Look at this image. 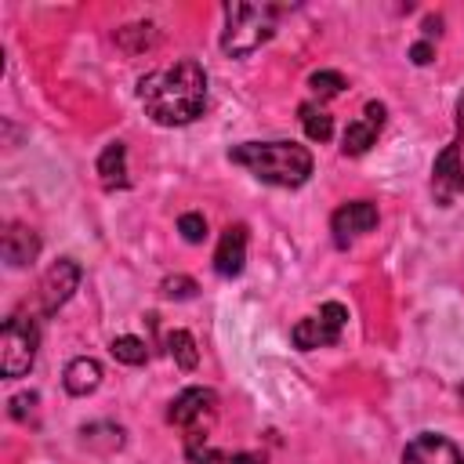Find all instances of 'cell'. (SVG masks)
<instances>
[{"instance_id": "obj_13", "label": "cell", "mask_w": 464, "mask_h": 464, "mask_svg": "<svg viewBox=\"0 0 464 464\" xmlns=\"http://www.w3.org/2000/svg\"><path fill=\"white\" fill-rule=\"evenodd\" d=\"M36 254H40L36 232H33L29 225L11 221V225L4 228V261H7L11 268H25V265L36 261Z\"/></svg>"}, {"instance_id": "obj_19", "label": "cell", "mask_w": 464, "mask_h": 464, "mask_svg": "<svg viewBox=\"0 0 464 464\" xmlns=\"http://www.w3.org/2000/svg\"><path fill=\"white\" fill-rule=\"evenodd\" d=\"M109 352H112V359H120V362H127V366H141V362L149 359V348H145V341H141V337H130V334H123V337H112Z\"/></svg>"}, {"instance_id": "obj_23", "label": "cell", "mask_w": 464, "mask_h": 464, "mask_svg": "<svg viewBox=\"0 0 464 464\" xmlns=\"http://www.w3.org/2000/svg\"><path fill=\"white\" fill-rule=\"evenodd\" d=\"M33 406H36V395H33V392H22V395L11 399V417H14V420H25V417L33 413Z\"/></svg>"}, {"instance_id": "obj_4", "label": "cell", "mask_w": 464, "mask_h": 464, "mask_svg": "<svg viewBox=\"0 0 464 464\" xmlns=\"http://www.w3.org/2000/svg\"><path fill=\"white\" fill-rule=\"evenodd\" d=\"M40 348V330L25 315H11L0 330V370L4 377H25L36 362Z\"/></svg>"}, {"instance_id": "obj_25", "label": "cell", "mask_w": 464, "mask_h": 464, "mask_svg": "<svg viewBox=\"0 0 464 464\" xmlns=\"http://www.w3.org/2000/svg\"><path fill=\"white\" fill-rule=\"evenodd\" d=\"M457 130L464 134V94H460V102H457Z\"/></svg>"}, {"instance_id": "obj_12", "label": "cell", "mask_w": 464, "mask_h": 464, "mask_svg": "<svg viewBox=\"0 0 464 464\" xmlns=\"http://www.w3.org/2000/svg\"><path fill=\"white\" fill-rule=\"evenodd\" d=\"M243 261H246V225H228L214 250V272L232 279L243 272Z\"/></svg>"}, {"instance_id": "obj_15", "label": "cell", "mask_w": 464, "mask_h": 464, "mask_svg": "<svg viewBox=\"0 0 464 464\" xmlns=\"http://www.w3.org/2000/svg\"><path fill=\"white\" fill-rule=\"evenodd\" d=\"M98 178L105 188H127V145L112 141L98 156Z\"/></svg>"}, {"instance_id": "obj_8", "label": "cell", "mask_w": 464, "mask_h": 464, "mask_svg": "<svg viewBox=\"0 0 464 464\" xmlns=\"http://www.w3.org/2000/svg\"><path fill=\"white\" fill-rule=\"evenodd\" d=\"M373 225H377V203H370V199H352V203L337 207L330 218V232H334L337 246L355 243L359 236L373 232Z\"/></svg>"}, {"instance_id": "obj_14", "label": "cell", "mask_w": 464, "mask_h": 464, "mask_svg": "<svg viewBox=\"0 0 464 464\" xmlns=\"http://www.w3.org/2000/svg\"><path fill=\"white\" fill-rule=\"evenodd\" d=\"M185 453L192 464H265L261 453H221L203 442V435H185Z\"/></svg>"}, {"instance_id": "obj_17", "label": "cell", "mask_w": 464, "mask_h": 464, "mask_svg": "<svg viewBox=\"0 0 464 464\" xmlns=\"http://www.w3.org/2000/svg\"><path fill=\"white\" fill-rule=\"evenodd\" d=\"M297 112H301L304 134H308L312 141H330V134H334V120H330V112H326L323 105H315V102H304Z\"/></svg>"}, {"instance_id": "obj_20", "label": "cell", "mask_w": 464, "mask_h": 464, "mask_svg": "<svg viewBox=\"0 0 464 464\" xmlns=\"http://www.w3.org/2000/svg\"><path fill=\"white\" fill-rule=\"evenodd\" d=\"M308 87H312L319 98H334V94L344 91V76H341V72H330V69H319V72L308 76Z\"/></svg>"}, {"instance_id": "obj_10", "label": "cell", "mask_w": 464, "mask_h": 464, "mask_svg": "<svg viewBox=\"0 0 464 464\" xmlns=\"http://www.w3.org/2000/svg\"><path fill=\"white\" fill-rule=\"evenodd\" d=\"M402 464H464V460H460V450L450 439H442L435 431H420L406 442Z\"/></svg>"}, {"instance_id": "obj_2", "label": "cell", "mask_w": 464, "mask_h": 464, "mask_svg": "<svg viewBox=\"0 0 464 464\" xmlns=\"http://www.w3.org/2000/svg\"><path fill=\"white\" fill-rule=\"evenodd\" d=\"M228 160L279 188H297L312 174V152L297 141H243L228 149Z\"/></svg>"}, {"instance_id": "obj_6", "label": "cell", "mask_w": 464, "mask_h": 464, "mask_svg": "<svg viewBox=\"0 0 464 464\" xmlns=\"http://www.w3.org/2000/svg\"><path fill=\"white\" fill-rule=\"evenodd\" d=\"M214 413H218V395H214L210 388H185V392L170 402L167 420L178 424L185 435H203L207 424L214 420Z\"/></svg>"}, {"instance_id": "obj_1", "label": "cell", "mask_w": 464, "mask_h": 464, "mask_svg": "<svg viewBox=\"0 0 464 464\" xmlns=\"http://www.w3.org/2000/svg\"><path fill=\"white\" fill-rule=\"evenodd\" d=\"M138 98L145 105V116H152V123L185 127L207 105V72L196 58H181L167 69L145 72L138 80Z\"/></svg>"}, {"instance_id": "obj_5", "label": "cell", "mask_w": 464, "mask_h": 464, "mask_svg": "<svg viewBox=\"0 0 464 464\" xmlns=\"http://www.w3.org/2000/svg\"><path fill=\"white\" fill-rule=\"evenodd\" d=\"M344 323H348V308L337 304V301H330V304H323L315 315H304V319L290 330V337H294V344H297L301 352L326 348V344H337V341H341Z\"/></svg>"}, {"instance_id": "obj_11", "label": "cell", "mask_w": 464, "mask_h": 464, "mask_svg": "<svg viewBox=\"0 0 464 464\" xmlns=\"http://www.w3.org/2000/svg\"><path fill=\"white\" fill-rule=\"evenodd\" d=\"M76 283H80V265H76L72 257L54 261V265L47 268L44 283H40V301H44V312H54L58 304H65V301L72 297Z\"/></svg>"}, {"instance_id": "obj_7", "label": "cell", "mask_w": 464, "mask_h": 464, "mask_svg": "<svg viewBox=\"0 0 464 464\" xmlns=\"http://www.w3.org/2000/svg\"><path fill=\"white\" fill-rule=\"evenodd\" d=\"M431 196L439 207L457 203V196H464V160H460V145H446L435 163H431Z\"/></svg>"}, {"instance_id": "obj_16", "label": "cell", "mask_w": 464, "mask_h": 464, "mask_svg": "<svg viewBox=\"0 0 464 464\" xmlns=\"http://www.w3.org/2000/svg\"><path fill=\"white\" fill-rule=\"evenodd\" d=\"M98 384H102V366L94 359L80 355L65 366V392L69 395H91Z\"/></svg>"}, {"instance_id": "obj_9", "label": "cell", "mask_w": 464, "mask_h": 464, "mask_svg": "<svg viewBox=\"0 0 464 464\" xmlns=\"http://www.w3.org/2000/svg\"><path fill=\"white\" fill-rule=\"evenodd\" d=\"M381 127H384V105H381V102H366L362 116H359V120H352V123L344 127L341 152H344V156H362V152L377 141Z\"/></svg>"}, {"instance_id": "obj_3", "label": "cell", "mask_w": 464, "mask_h": 464, "mask_svg": "<svg viewBox=\"0 0 464 464\" xmlns=\"http://www.w3.org/2000/svg\"><path fill=\"white\" fill-rule=\"evenodd\" d=\"M283 4H225V33H221V51L232 58L254 54L261 44L272 40L276 18L283 14Z\"/></svg>"}, {"instance_id": "obj_22", "label": "cell", "mask_w": 464, "mask_h": 464, "mask_svg": "<svg viewBox=\"0 0 464 464\" xmlns=\"http://www.w3.org/2000/svg\"><path fill=\"white\" fill-rule=\"evenodd\" d=\"M160 290H163V297H192L196 294V283L188 279V276H170V279H163L160 283Z\"/></svg>"}, {"instance_id": "obj_26", "label": "cell", "mask_w": 464, "mask_h": 464, "mask_svg": "<svg viewBox=\"0 0 464 464\" xmlns=\"http://www.w3.org/2000/svg\"><path fill=\"white\" fill-rule=\"evenodd\" d=\"M460 399H464V384H460Z\"/></svg>"}, {"instance_id": "obj_21", "label": "cell", "mask_w": 464, "mask_h": 464, "mask_svg": "<svg viewBox=\"0 0 464 464\" xmlns=\"http://www.w3.org/2000/svg\"><path fill=\"white\" fill-rule=\"evenodd\" d=\"M178 232H181L185 243H203L207 239V218L196 214V210H188V214L178 218Z\"/></svg>"}, {"instance_id": "obj_18", "label": "cell", "mask_w": 464, "mask_h": 464, "mask_svg": "<svg viewBox=\"0 0 464 464\" xmlns=\"http://www.w3.org/2000/svg\"><path fill=\"white\" fill-rule=\"evenodd\" d=\"M167 348H170V359L181 366V370H196L199 362V348H196V337L188 330H174L167 334Z\"/></svg>"}, {"instance_id": "obj_24", "label": "cell", "mask_w": 464, "mask_h": 464, "mask_svg": "<svg viewBox=\"0 0 464 464\" xmlns=\"http://www.w3.org/2000/svg\"><path fill=\"white\" fill-rule=\"evenodd\" d=\"M410 54H413V62H417V65H428V62H431V44H413V51H410Z\"/></svg>"}]
</instances>
